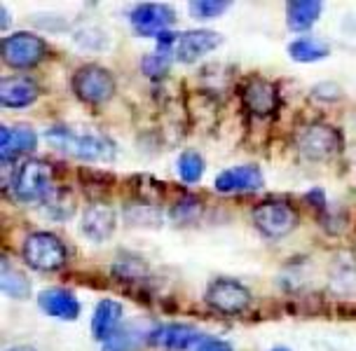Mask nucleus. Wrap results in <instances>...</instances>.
<instances>
[{"label":"nucleus","instance_id":"nucleus-1","mask_svg":"<svg viewBox=\"0 0 356 351\" xmlns=\"http://www.w3.org/2000/svg\"><path fill=\"white\" fill-rule=\"evenodd\" d=\"M49 145L56 150H61L63 155L75 157V159H87V162H104L115 155V145L111 138L101 136V133L92 131H73L71 126H52L47 129Z\"/></svg>","mask_w":356,"mask_h":351},{"label":"nucleus","instance_id":"nucleus-2","mask_svg":"<svg viewBox=\"0 0 356 351\" xmlns=\"http://www.w3.org/2000/svg\"><path fill=\"white\" fill-rule=\"evenodd\" d=\"M22 258L31 270L38 272H59L68 260L63 241L52 232L29 234L22 246Z\"/></svg>","mask_w":356,"mask_h":351},{"label":"nucleus","instance_id":"nucleus-3","mask_svg":"<svg viewBox=\"0 0 356 351\" xmlns=\"http://www.w3.org/2000/svg\"><path fill=\"white\" fill-rule=\"evenodd\" d=\"M296 150L305 159L312 162H323V159L335 157L342 150V133L326 122H314L296 131Z\"/></svg>","mask_w":356,"mask_h":351},{"label":"nucleus","instance_id":"nucleus-4","mask_svg":"<svg viewBox=\"0 0 356 351\" xmlns=\"http://www.w3.org/2000/svg\"><path fill=\"white\" fill-rule=\"evenodd\" d=\"M54 169L42 159H29L12 176V193L19 202H38L52 193Z\"/></svg>","mask_w":356,"mask_h":351},{"label":"nucleus","instance_id":"nucleus-5","mask_svg":"<svg viewBox=\"0 0 356 351\" xmlns=\"http://www.w3.org/2000/svg\"><path fill=\"white\" fill-rule=\"evenodd\" d=\"M251 218L253 225L258 227V232L267 239H282L286 234L293 232L298 225L296 209L284 199H270L258 204L253 209Z\"/></svg>","mask_w":356,"mask_h":351},{"label":"nucleus","instance_id":"nucleus-6","mask_svg":"<svg viewBox=\"0 0 356 351\" xmlns=\"http://www.w3.org/2000/svg\"><path fill=\"white\" fill-rule=\"evenodd\" d=\"M71 85L75 97L89 106L106 104L115 94V78L111 75V70H106L104 66H94V63L75 70Z\"/></svg>","mask_w":356,"mask_h":351},{"label":"nucleus","instance_id":"nucleus-7","mask_svg":"<svg viewBox=\"0 0 356 351\" xmlns=\"http://www.w3.org/2000/svg\"><path fill=\"white\" fill-rule=\"evenodd\" d=\"M207 304L220 314L237 316L251 307V291L234 279H216L207 288Z\"/></svg>","mask_w":356,"mask_h":351},{"label":"nucleus","instance_id":"nucleus-8","mask_svg":"<svg viewBox=\"0 0 356 351\" xmlns=\"http://www.w3.org/2000/svg\"><path fill=\"white\" fill-rule=\"evenodd\" d=\"M47 56V42L33 33H12L3 40V61L12 68L38 66Z\"/></svg>","mask_w":356,"mask_h":351},{"label":"nucleus","instance_id":"nucleus-9","mask_svg":"<svg viewBox=\"0 0 356 351\" xmlns=\"http://www.w3.org/2000/svg\"><path fill=\"white\" fill-rule=\"evenodd\" d=\"M129 22L138 35L145 38H160L162 33H169V28L176 22V12L169 5L162 3H141L129 12Z\"/></svg>","mask_w":356,"mask_h":351},{"label":"nucleus","instance_id":"nucleus-10","mask_svg":"<svg viewBox=\"0 0 356 351\" xmlns=\"http://www.w3.org/2000/svg\"><path fill=\"white\" fill-rule=\"evenodd\" d=\"M155 323L148 318H136L131 323H124L104 342V351H138L143 344H152L155 340Z\"/></svg>","mask_w":356,"mask_h":351},{"label":"nucleus","instance_id":"nucleus-11","mask_svg":"<svg viewBox=\"0 0 356 351\" xmlns=\"http://www.w3.org/2000/svg\"><path fill=\"white\" fill-rule=\"evenodd\" d=\"M220 42H222V35L216 33V31L195 28V31H188V33L178 35L174 56L181 63H195V61H200L202 56H207L209 52L218 49Z\"/></svg>","mask_w":356,"mask_h":351},{"label":"nucleus","instance_id":"nucleus-12","mask_svg":"<svg viewBox=\"0 0 356 351\" xmlns=\"http://www.w3.org/2000/svg\"><path fill=\"white\" fill-rule=\"evenodd\" d=\"M241 104L246 106V111L256 117H267L277 111L279 106V92L272 82H267L265 78L253 75L244 82L241 87Z\"/></svg>","mask_w":356,"mask_h":351},{"label":"nucleus","instance_id":"nucleus-13","mask_svg":"<svg viewBox=\"0 0 356 351\" xmlns=\"http://www.w3.org/2000/svg\"><path fill=\"white\" fill-rule=\"evenodd\" d=\"M263 185V171L256 164H241V167L225 169L216 176V190L218 193H256Z\"/></svg>","mask_w":356,"mask_h":351},{"label":"nucleus","instance_id":"nucleus-14","mask_svg":"<svg viewBox=\"0 0 356 351\" xmlns=\"http://www.w3.org/2000/svg\"><path fill=\"white\" fill-rule=\"evenodd\" d=\"M115 225H118V215L113 206L108 204H89L82 213V220H80V229L87 239L92 241H106L108 237H113L115 232Z\"/></svg>","mask_w":356,"mask_h":351},{"label":"nucleus","instance_id":"nucleus-15","mask_svg":"<svg viewBox=\"0 0 356 351\" xmlns=\"http://www.w3.org/2000/svg\"><path fill=\"white\" fill-rule=\"evenodd\" d=\"M207 340V335L202 330H197L195 325L186 323H169L164 328H157L155 340L152 344H160L164 351H188L200 347Z\"/></svg>","mask_w":356,"mask_h":351},{"label":"nucleus","instance_id":"nucleus-16","mask_svg":"<svg viewBox=\"0 0 356 351\" xmlns=\"http://www.w3.org/2000/svg\"><path fill=\"white\" fill-rule=\"evenodd\" d=\"M38 82L26 75H8L0 80V104L5 108H26L38 99Z\"/></svg>","mask_w":356,"mask_h":351},{"label":"nucleus","instance_id":"nucleus-17","mask_svg":"<svg viewBox=\"0 0 356 351\" xmlns=\"http://www.w3.org/2000/svg\"><path fill=\"white\" fill-rule=\"evenodd\" d=\"M38 304L47 316L63 318V321H73L80 316V302L71 291L66 288H49L38 295Z\"/></svg>","mask_w":356,"mask_h":351},{"label":"nucleus","instance_id":"nucleus-18","mask_svg":"<svg viewBox=\"0 0 356 351\" xmlns=\"http://www.w3.org/2000/svg\"><path fill=\"white\" fill-rule=\"evenodd\" d=\"M38 136L31 126H3L0 129V157L3 162H12L15 157L26 155L35 148Z\"/></svg>","mask_w":356,"mask_h":351},{"label":"nucleus","instance_id":"nucleus-19","mask_svg":"<svg viewBox=\"0 0 356 351\" xmlns=\"http://www.w3.org/2000/svg\"><path fill=\"white\" fill-rule=\"evenodd\" d=\"M120 321H122V304H120L118 300H101L92 316L94 337L106 342L108 337L120 328Z\"/></svg>","mask_w":356,"mask_h":351},{"label":"nucleus","instance_id":"nucleus-20","mask_svg":"<svg viewBox=\"0 0 356 351\" xmlns=\"http://www.w3.org/2000/svg\"><path fill=\"white\" fill-rule=\"evenodd\" d=\"M321 10L323 5L316 0H291V3H286V24L291 31L300 33V31L314 26L316 19L321 17Z\"/></svg>","mask_w":356,"mask_h":351},{"label":"nucleus","instance_id":"nucleus-21","mask_svg":"<svg viewBox=\"0 0 356 351\" xmlns=\"http://www.w3.org/2000/svg\"><path fill=\"white\" fill-rule=\"evenodd\" d=\"M0 288L8 297L26 300L31 295V281L24 272L12 267L8 258H3V263H0Z\"/></svg>","mask_w":356,"mask_h":351},{"label":"nucleus","instance_id":"nucleus-22","mask_svg":"<svg viewBox=\"0 0 356 351\" xmlns=\"http://www.w3.org/2000/svg\"><path fill=\"white\" fill-rule=\"evenodd\" d=\"M330 52V47L323 40H316V38H298L289 44V54L291 59L298 61V63H314L319 59H326Z\"/></svg>","mask_w":356,"mask_h":351},{"label":"nucleus","instance_id":"nucleus-23","mask_svg":"<svg viewBox=\"0 0 356 351\" xmlns=\"http://www.w3.org/2000/svg\"><path fill=\"white\" fill-rule=\"evenodd\" d=\"M44 209L54 220H66L75 213V202L68 190H52L44 197Z\"/></svg>","mask_w":356,"mask_h":351},{"label":"nucleus","instance_id":"nucleus-24","mask_svg":"<svg viewBox=\"0 0 356 351\" xmlns=\"http://www.w3.org/2000/svg\"><path fill=\"white\" fill-rule=\"evenodd\" d=\"M178 176L183 183H197L204 176V157L197 150H186L178 157Z\"/></svg>","mask_w":356,"mask_h":351},{"label":"nucleus","instance_id":"nucleus-25","mask_svg":"<svg viewBox=\"0 0 356 351\" xmlns=\"http://www.w3.org/2000/svg\"><path fill=\"white\" fill-rule=\"evenodd\" d=\"M230 5H232L230 0H193L188 8H190V15L197 19H213L230 10Z\"/></svg>","mask_w":356,"mask_h":351},{"label":"nucleus","instance_id":"nucleus-26","mask_svg":"<svg viewBox=\"0 0 356 351\" xmlns=\"http://www.w3.org/2000/svg\"><path fill=\"white\" fill-rule=\"evenodd\" d=\"M169 63H171V56H164V54H157L152 52L150 56H145L143 59V73L148 75V78H164V75L169 73Z\"/></svg>","mask_w":356,"mask_h":351},{"label":"nucleus","instance_id":"nucleus-27","mask_svg":"<svg viewBox=\"0 0 356 351\" xmlns=\"http://www.w3.org/2000/svg\"><path fill=\"white\" fill-rule=\"evenodd\" d=\"M197 351H232V347L222 340H216V337H207V340L197 347Z\"/></svg>","mask_w":356,"mask_h":351},{"label":"nucleus","instance_id":"nucleus-28","mask_svg":"<svg viewBox=\"0 0 356 351\" xmlns=\"http://www.w3.org/2000/svg\"><path fill=\"white\" fill-rule=\"evenodd\" d=\"M8 351H38V349L29 347V344H19V347H12V349H8Z\"/></svg>","mask_w":356,"mask_h":351},{"label":"nucleus","instance_id":"nucleus-29","mask_svg":"<svg viewBox=\"0 0 356 351\" xmlns=\"http://www.w3.org/2000/svg\"><path fill=\"white\" fill-rule=\"evenodd\" d=\"M272 351H289V349H286V347H277V349H272Z\"/></svg>","mask_w":356,"mask_h":351}]
</instances>
